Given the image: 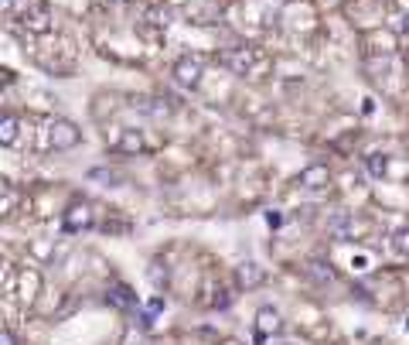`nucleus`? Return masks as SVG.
Here are the masks:
<instances>
[{
	"mask_svg": "<svg viewBox=\"0 0 409 345\" xmlns=\"http://www.w3.org/2000/svg\"><path fill=\"white\" fill-rule=\"evenodd\" d=\"M266 226H270V229H280V226H284V212L270 209V212H266Z\"/></svg>",
	"mask_w": 409,
	"mask_h": 345,
	"instance_id": "6ab92c4d",
	"label": "nucleus"
},
{
	"mask_svg": "<svg viewBox=\"0 0 409 345\" xmlns=\"http://www.w3.org/2000/svg\"><path fill=\"white\" fill-rule=\"evenodd\" d=\"M14 205H17V192H14L10 185H3V202H0V212H3V216H10V212H14Z\"/></svg>",
	"mask_w": 409,
	"mask_h": 345,
	"instance_id": "f3484780",
	"label": "nucleus"
},
{
	"mask_svg": "<svg viewBox=\"0 0 409 345\" xmlns=\"http://www.w3.org/2000/svg\"><path fill=\"white\" fill-rule=\"evenodd\" d=\"M14 10V0H3V14H10Z\"/></svg>",
	"mask_w": 409,
	"mask_h": 345,
	"instance_id": "4be33fe9",
	"label": "nucleus"
},
{
	"mask_svg": "<svg viewBox=\"0 0 409 345\" xmlns=\"http://www.w3.org/2000/svg\"><path fill=\"white\" fill-rule=\"evenodd\" d=\"M48 144L55 151H72L82 144V130L72 120H51L48 124Z\"/></svg>",
	"mask_w": 409,
	"mask_h": 345,
	"instance_id": "f03ea898",
	"label": "nucleus"
},
{
	"mask_svg": "<svg viewBox=\"0 0 409 345\" xmlns=\"http://www.w3.org/2000/svg\"><path fill=\"white\" fill-rule=\"evenodd\" d=\"M92 222H96V212H92V205H89V202H72V205L65 209L62 229H65V233H82V229H89Z\"/></svg>",
	"mask_w": 409,
	"mask_h": 345,
	"instance_id": "7ed1b4c3",
	"label": "nucleus"
},
{
	"mask_svg": "<svg viewBox=\"0 0 409 345\" xmlns=\"http://www.w3.org/2000/svg\"><path fill=\"white\" fill-rule=\"evenodd\" d=\"M150 280H154L157 287H161V284H167V270H161V263H154V267H150Z\"/></svg>",
	"mask_w": 409,
	"mask_h": 345,
	"instance_id": "a211bd4d",
	"label": "nucleus"
},
{
	"mask_svg": "<svg viewBox=\"0 0 409 345\" xmlns=\"http://www.w3.org/2000/svg\"><path fill=\"white\" fill-rule=\"evenodd\" d=\"M389 246H392V253H396V257H409V229H396Z\"/></svg>",
	"mask_w": 409,
	"mask_h": 345,
	"instance_id": "dca6fc26",
	"label": "nucleus"
},
{
	"mask_svg": "<svg viewBox=\"0 0 409 345\" xmlns=\"http://www.w3.org/2000/svg\"><path fill=\"white\" fill-rule=\"evenodd\" d=\"M327 233L338 236V239H351L355 236V219L348 216V212H338V216L327 222Z\"/></svg>",
	"mask_w": 409,
	"mask_h": 345,
	"instance_id": "9b49d317",
	"label": "nucleus"
},
{
	"mask_svg": "<svg viewBox=\"0 0 409 345\" xmlns=\"http://www.w3.org/2000/svg\"><path fill=\"white\" fill-rule=\"evenodd\" d=\"M17 130H21L17 117H10V113H7V117L0 120V144H3V147H10V144L17 140Z\"/></svg>",
	"mask_w": 409,
	"mask_h": 345,
	"instance_id": "4468645a",
	"label": "nucleus"
},
{
	"mask_svg": "<svg viewBox=\"0 0 409 345\" xmlns=\"http://www.w3.org/2000/svg\"><path fill=\"white\" fill-rule=\"evenodd\" d=\"M351 267L355 270H368V257H351Z\"/></svg>",
	"mask_w": 409,
	"mask_h": 345,
	"instance_id": "412c9836",
	"label": "nucleus"
},
{
	"mask_svg": "<svg viewBox=\"0 0 409 345\" xmlns=\"http://www.w3.org/2000/svg\"><path fill=\"white\" fill-rule=\"evenodd\" d=\"M38 284H41V277L35 274V270H24L21 274V287H17V298L24 304H31L35 298H38Z\"/></svg>",
	"mask_w": 409,
	"mask_h": 345,
	"instance_id": "f8f14e48",
	"label": "nucleus"
},
{
	"mask_svg": "<svg viewBox=\"0 0 409 345\" xmlns=\"http://www.w3.org/2000/svg\"><path fill=\"white\" fill-rule=\"evenodd\" d=\"M21 28L28 31V35H48L51 28H55V21H51V10L48 7H28L24 14H21Z\"/></svg>",
	"mask_w": 409,
	"mask_h": 345,
	"instance_id": "20e7f679",
	"label": "nucleus"
},
{
	"mask_svg": "<svg viewBox=\"0 0 409 345\" xmlns=\"http://www.w3.org/2000/svg\"><path fill=\"white\" fill-rule=\"evenodd\" d=\"M406 332H409V321H406Z\"/></svg>",
	"mask_w": 409,
	"mask_h": 345,
	"instance_id": "393cba45",
	"label": "nucleus"
},
{
	"mask_svg": "<svg viewBox=\"0 0 409 345\" xmlns=\"http://www.w3.org/2000/svg\"><path fill=\"white\" fill-rule=\"evenodd\" d=\"M403 31H406V35H409V14H406V17H403Z\"/></svg>",
	"mask_w": 409,
	"mask_h": 345,
	"instance_id": "5701e85b",
	"label": "nucleus"
},
{
	"mask_svg": "<svg viewBox=\"0 0 409 345\" xmlns=\"http://www.w3.org/2000/svg\"><path fill=\"white\" fill-rule=\"evenodd\" d=\"M225 65L236 72V76H256L266 69V58L252 48V44H239V48H229L225 51Z\"/></svg>",
	"mask_w": 409,
	"mask_h": 345,
	"instance_id": "f257e3e1",
	"label": "nucleus"
},
{
	"mask_svg": "<svg viewBox=\"0 0 409 345\" xmlns=\"http://www.w3.org/2000/svg\"><path fill=\"white\" fill-rule=\"evenodd\" d=\"M116 151H123V154H137V151H143V137H140L137 130H123L120 140H116Z\"/></svg>",
	"mask_w": 409,
	"mask_h": 345,
	"instance_id": "ddd939ff",
	"label": "nucleus"
},
{
	"mask_svg": "<svg viewBox=\"0 0 409 345\" xmlns=\"http://www.w3.org/2000/svg\"><path fill=\"white\" fill-rule=\"evenodd\" d=\"M304 274H307L314 284H321V287H327V284H334V280H338V274L331 270V263H327V260H311V263L304 267Z\"/></svg>",
	"mask_w": 409,
	"mask_h": 345,
	"instance_id": "9d476101",
	"label": "nucleus"
},
{
	"mask_svg": "<svg viewBox=\"0 0 409 345\" xmlns=\"http://www.w3.org/2000/svg\"><path fill=\"white\" fill-rule=\"evenodd\" d=\"M110 3H126V0H110Z\"/></svg>",
	"mask_w": 409,
	"mask_h": 345,
	"instance_id": "b1692460",
	"label": "nucleus"
},
{
	"mask_svg": "<svg viewBox=\"0 0 409 345\" xmlns=\"http://www.w3.org/2000/svg\"><path fill=\"white\" fill-rule=\"evenodd\" d=\"M236 280H239V287H245V291H252V287H259V284L266 280V270H263L259 263L245 260L243 267H236Z\"/></svg>",
	"mask_w": 409,
	"mask_h": 345,
	"instance_id": "6e6552de",
	"label": "nucleus"
},
{
	"mask_svg": "<svg viewBox=\"0 0 409 345\" xmlns=\"http://www.w3.org/2000/svg\"><path fill=\"white\" fill-rule=\"evenodd\" d=\"M284 332V318H280V311H273V308H259L256 311V335H259V342L266 339V335H280Z\"/></svg>",
	"mask_w": 409,
	"mask_h": 345,
	"instance_id": "0eeeda50",
	"label": "nucleus"
},
{
	"mask_svg": "<svg viewBox=\"0 0 409 345\" xmlns=\"http://www.w3.org/2000/svg\"><path fill=\"white\" fill-rule=\"evenodd\" d=\"M202 76H204L202 58H181L174 65V79H177V86H184V89H198L202 86Z\"/></svg>",
	"mask_w": 409,
	"mask_h": 345,
	"instance_id": "39448f33",
	"label": "nucleus"
},
{
	"mask_svg": "<svg viewBox=\"0 0 409 345\" xmlns=\"http://www.w3.org/2000/svg\"><path fill=\"white\" fill-rule=\"evenodd\" d=\"M365 168H368L372 178H385V171H389V158H385V154H368Z\"/></svg>",
	"mask_w": 409,
	"mask_h": 345,
	"instance_id": "2eb2a0df",
	"label": "nucleus"
},
{
	"mask_svg": "<svg viewBox=\"0 0 409 345\" xmlns=\"http://www.w3.org/2000/svg\"><path fill=\"white\" fill-rule=\"evenodd\" d=\"M106 301L113 304V308H120V311H133V308H140L137 294H133L126 284H113V287L106 291Z\"/></svg>",
	"mask_w": 409,
	"mask_h": 345,
	"instance_id": "1a4fd4ad",
	"label": "nucleus"
},
{
	"mask_svg": "<svg viewBox=\"0 0 409 345\" xmlns=\"http://www.w3.org/2000/svg\"><path fill=\"white\" fill-rule=\"evenodd\" d=\"M0 345H17V342H14V332H10V328H3V332H0Z\"/></svg>",
	"mask_w": 409,
	"mask_h": 345,
	"instance_id": "aec40b11",
	"label": "nucleus"
},
{
	"mask_svg": "<svg viewBox=\"0 0 409 345\" xmlns=\"http://www.w3.org/2000/svg\"><path fill=\"white\" fill-rule=\"evenodd\" d=\"M297 185L304 192H324L327 185H331V168L327 165H307L304 171L297 174Z\"/></svg>",
	"mask_w": 409,
	"mask_h": 345,
	"instance_id": "423d86ee",
	"label": "nucleus"
}]
</instances>
